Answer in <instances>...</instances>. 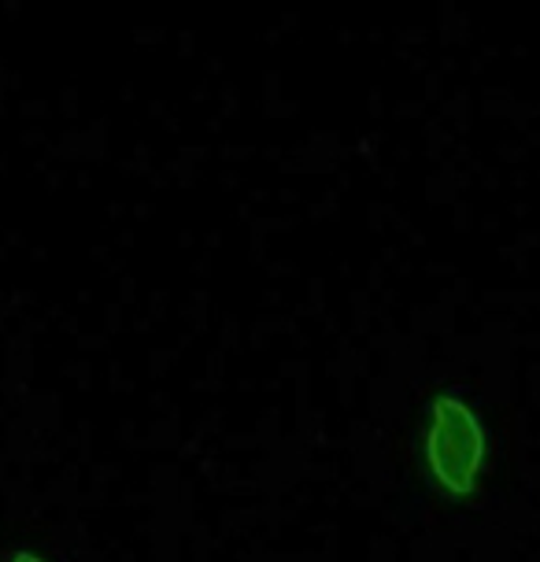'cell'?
Wrapping results in <instances>:
<instances>
[{"instance_id":"obj_2","label":"cell","mask_w":540,"mask_h":562,"mask_svg":"<svg viewBox=\"0 0 540 562\" xmlns=\"http://www.w3.org/2000/svg\"><path fill=\"white\" fill-rule=\"evenodd\" d=\"M8 562H45V559H42V555H34V551H15V555L8 559Z\"/></svg>"},{"instance_id":"obj_1","label":"cell","mask_w":540,"mask_h":562,"mask_svg":"<svg viewBox=\"0 0 540 562\" xmlns=\"http://www.w3.org/2000/svg\"><path fill=\"white\" fill-rule=\"evenodd\" d=\"M426 467L429 477L437 481V488L445 496H470L477 488V477H482L485 467V426L482 418L474 415V407L466 400H459L452 393L437 396L434 407H429V426H426Z\"/></svg>"}]
</instances>
